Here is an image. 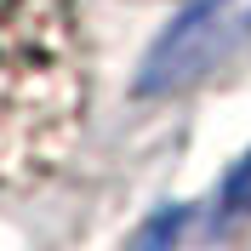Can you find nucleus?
Masks as SVG:
<instances>
[{
    "mask_svg": "<svg viewBox=\"0 0 251 251\" xmlns=\"http://www.w3.org/2000/svg\"><path fill=\"white\" fill-rule=\"evenodd\" d=\"M246 46H251V0H200L160 34V46L149 51L137 86H143V97L200 86L223 63H234Z\"/></svg>",
    "mask_w": 251,
    "mask_h": 251,
    "instance_id": "2",
    "label": "nucleus"
},
{
    "mask_svg": "<svg viewBox=\"0 0 251 251\" xmlns=\"http://www.w3.org/2000/svg\"><path fill=\"white\" fill-rule=\"evenodd\" d=\"M223 205H228V211H251V160L240 166L234 177H228V188H223Z\"/></svg>",
    "mask_w": 251,
    "mask_h": 251,
    "instance_id": "3",
    "label": "nucleus"
},
{
    "mask_svg": "<svg viewBox=\"0 0 251 251\" xmlns=\"http://www.w3.org/2000/svg\"><path fill=\"white\" fill-rule=\"evenodd\" d=\"M86 29L75 0H0V188L40 183L86 120Z\"/></svg>",
    "mask_w": 251,
    "mask_h": 251,
    "instance_id": "1",
    "label": "nucleus"
}]
</instances>
